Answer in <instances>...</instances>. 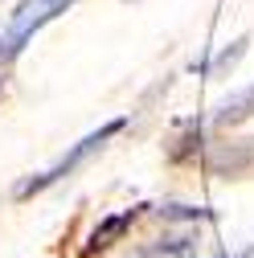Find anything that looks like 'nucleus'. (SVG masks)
Wrapping results in <instances>:
<instances>
[{"label":"nucleus","mask_w":254,"mask_h":258,"mask_svg":"<svg viewBox=\"0 0 254 258\" xmlns=\"http://www.w3.org/2000/svg\"><path fill=\"white\" fill-rule=\"evenodd\" d=\"M160 217H172V221H213L209 209H188V205H160Z\"/></svg>","instance_id":"5"},{"label":"nucleus","mask_w":254,"mask_h":258,"mask_svg":"<svg viewBox=\"0 0 254 258\" xmlns=\"http://www.w3.org/2000/svg\"><path fill=\"white\" fill-rule=\"evenodd\" d=\"M160 250L164 254H184V250H193V238H160Z\"/></svg>","instance_id":"7"},{"label":"nucleus","mask_w":254,"mask_h":258,"mask_svg":"<svg viewBox=\"0 0 254 258\" xmlns=\"http://www.w3.org/2000/svg\"><path fill=\"white\" fill-rule=\"evenodd\" d=\"M242 53H246V37H242V41H234V49H226V53H221V57L213 61V66H217V74H221V70H230V66H234V61H238Z\"/></svg>","instance_id":"6"},{"label":"nucleus","mask_w":254,"mask_h":258,"mask_svg":"<svg viewBox=\"0 0 254 258\" xmlns=\"http://www.w3.org/2000/svg\"><path fill=\"white\" fill-rule=\"evenodd\" d=\"M136 221V209H127V213H115V217H107L103 225H99V230H94L90 234V250H103V246H111L123 230H127V225H132Z\"/></svg>","instance_id":"4"},{"label":"nucleus","mask_w":254,"mask_h":258,"mask_svg":"<svg viewBox=\"0 0 254 258\" xmlns=\"http://www.w3.org/2000/svg\"><path fill=\"white\" fill-rule=\"evenodd\" d=\"M254 115V86H246V90H238V94H230L226 103L217 107V123L221 127H234V123H242V119H250Z\"/></svg>","instance_id":"3"},{"label":"nucleus","mask_w":254,"mask_h":258,"mask_svg":"<svg viewBox=\"0 0 254 258\" xmlns=\"http://www.w3.org/2000/svg\"><path fill=\"white\" fill-rule=\"evenodd\" d=\"M66 5L70 0H25L21 5V17H17V25H13V33L5 37V53H13L33 29H41L49 17H57V13H66Z\"/></svg>","instance_id":"2"},{"label":"nucleus","mask_w":254,"mask_h":258,"mask_svg":"<svg viewBox=\"0 0 254 258\" xmlns=\"http://www.w3.org/2000/svg\"><path fill=\"white\" fill-rule=\"evenodd\" d=\"M115 132H123V119H111V123H103V127H99V132H90L82 144H74V152H70V156H61V160H57V164H53L49 172H41V176H33V180H25V184L17 188V197H33V192L49 188L53 180H61L66 172H74V168L82 164V160H86L90 152H99V148H103V144H107Z\"/></svg>","instance_id":"1"}]
</instances>
